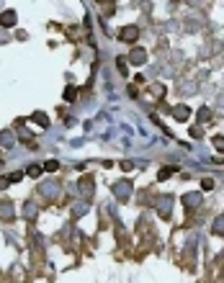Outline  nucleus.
<instances>
[{"label":"nucleus","instance_id":"1","mask_svg":"<svg viewBox=\"0 0 224 283\" xmlns=\"http://www.w3.org/2000/svg\"><path fill=\"white\" fill-rule=\"evenodd\" d=\"M121 34H124V39H126V41H134V39H137V28L129 26V28H124Z\"/></svg>","mask_w":224,"mask_h":283},{"label":"nucleus","instance_id":"2","mask_svg":"<svg viewBox=\"0 0 224 283\" xmlns=\"http://www.w3.org/2000/svg\"><path fill=\"white\" fill-rule=\"evenodd\" d=\"M28 175H41V167H36V165H34V167H28Z\"/></svg>","mask_w":224,"mask_h":283}]
</instances>
